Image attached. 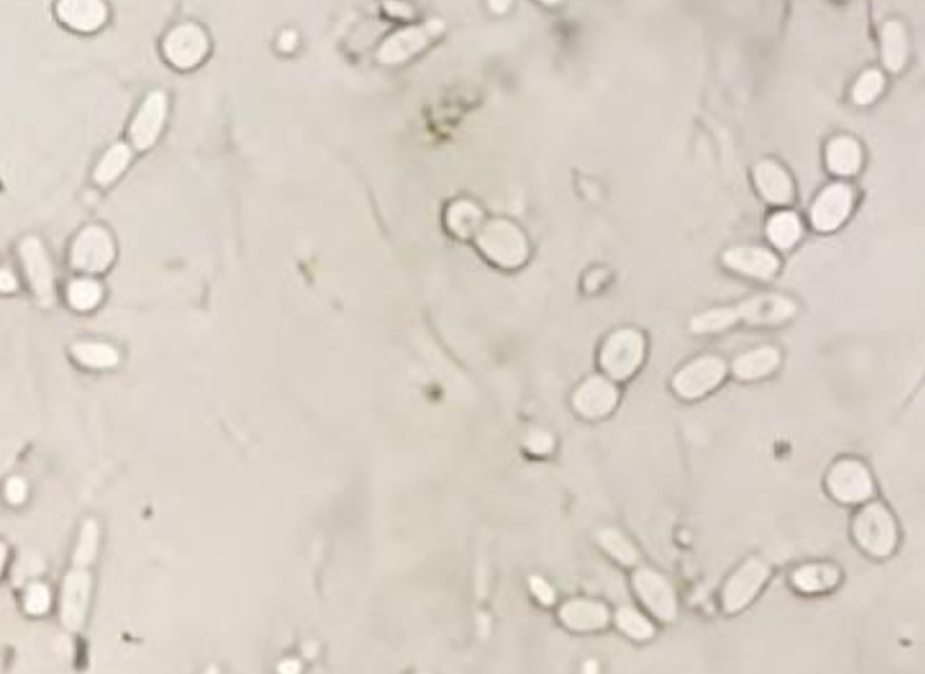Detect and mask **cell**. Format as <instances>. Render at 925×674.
Wrapping results in <instances>:
<instances>
[{"instance_id":"obj_1","label":"cell","mask_w":925,"mask_h":674,"mask_svg":"<svg viewBox=\"0 0 925 674\" xmlns=\"http://www.w3.org/2000/svg\"><path fill=\"white\" fill-rule=\"evenodd\" d=\"M855 543L872 558H886L895 551L898 529L895 517L883 503H867L852 522Z\"/></svg>"},{"instance_id":"obj_2","label":"cell","mask_w":925,"mask_h":674,"mask_svg":"<svg viewBox=\"0 0 925 674\" xmlns=\"http://www.w3.org/2000/svg\"><path fill=\"white\" fill-rule=\"evenodd\" d=\"M476 242L491 262L505 269H515L527 261L529 245L519 226L507 219H493L479 230Z\"/></svg>"},{"instance_id":"obj_3","label":"cell","mask_w":925,"mask_h":674,"mask_svg":"<svg viewBox=\"0 0 925 674\" xmlns=\"http://www.w3.org/2000/svg\"><path fill=\"white\" fill-rule=\"evenodd\" d=\"M645 358V339L633 329H619L607 337L602 346L601 360L604 372L614 380L630 379Z\"/></svg>"},{"instance_id":"obj_4","label":"cell","mask_w":925,"mask_h":674,"mask_svg":"<svg viewBox=\"0 0 925 674\" xmlns=\"http://www.w3.org/2000/svg\"><path fill=\"white\" fill-rule=\"evenodd\" d=\"M826 488L837 502L857 505L866 503L874 495V479L861 461L842 459L828 471Z\"/></svg>"},{"instance_id":"obj_5","label":"cell","mask_w":925,"mask_h":674,"mask_svg":"<svg viewBox=\"0 0 925 674\" xmlns=\"http://www.w3.org/2000/svg\"><path fill=\"white\" fill-rule=\"evenodd\" d=\"M725 373V361L720 360L719 356H700L676 373L672 387L679 397L695 401L715 391L725 379Z\"/></svg>"},{"instance_id":"obj_6","label":"cell","mask_w":925,"mask_h":674,"mask_svg":"<svg viewBox=\"0 0 925 674\" xmlns=\"http://www.w3.org/2000/svg\"><path fill=\"white\" fill-rule=\"evenodd\" d=\"M770 579V568L758 558H751L737 568L722 589V608L727 613H739L755 601Z\"/></svg>"},{"instance_id":"obj_7","label":"cell","mask_w":925,"mask_h":674,"mask_svg":"<svg viewBox=\"0 0 925 674\" xmlns=\"http://www.w3.org/2000/svg\"><path fill=\"white\" fill-rule=\"evenodd\" d=\"M115 259L112 237L101 226H88L79 233L72 245L71 261L77 271L98 274L107 269Z\"/></svg>"},{"instance_id":"obj_8","label":"cell","mask_w":925,"mask_h":674,"mask_svg":"<svg viewBox=\"0 0 925 674\" xmlns=\"http://www.w3.org/2000/svg\"><path fill=\"white\" fill-rule=\"evenodd\" d=\"M633 587L638 598L660 621H672L678 613L676 592L662 575L650 568H640L633 575Z\"/></svg>"},{"instance_id":"obj_9","label":"cell","mask_w":925,"mask_h":674,"mask_svg":"<svg viewBox=\"0 0 925 674\" xmlns=\"http://www.w3.org/2000/svg\"><path fill=\"white\" fill-rule=\"evenodd\" d=\"M166 59L178 69H192L207 54V36L197 24L185 23L177 26L166 36Z\"/></svg>"},{"instance_id":"obj_10","label":"cell","mask_w":925,"mask_h":674,"mask_svg":"<svg viewBox=\"0 0 925 674\" xmlns=\"http://www.w3.org/2000/svg\"><path fill=\"white\" fill-rule=\"evenodd\" d=\"M19 255L38 302L50 305L54 300V269L42 242L38 238H26L19 247Z\"/></svg>"},{"instance_id":"obj_11","label":"cell","mask_w":925,"mask_h":674,"mask_svg":"<svg viewBox=\"0 0 925 674\" xmlns=\"http://www.w3.org/2000/svg\"><path fill=\"white\" fill-rule=\"evenodd\" d=\"M854 206V194L847 185H830L819 194L811 209V221L818 231L837 230L849 218Z\"/></svg>"},{"instance_id":"obj_12","label":"cell","mask_w":925,"mask_h":674,"mask_svg":"<svg viewBox=\"0 0 925 674\" xmlns=\"http://www.w3.org/2000/svg\"><path fill=\"white\" fill-rule=\"evenodd\" d=\"M91 592V575L84 568L76 567L67 575L60 598V618L65 628L79 630L83 627L84 616L89 604Z\"/></svg>"},{"instance_id":"obj_13","label":"cell","mask_w":925,"mask_h":674,"mask_svg":"<svg viewBox=\"0 0 925 674\" xmlns=\"http://www.w3.org/2000/svg\"><path fill=\"white\" fill-rule=\"evenodd\" d=\"M618 404V389L602 377H590L573 394V408L587 420H601Z\"/></svg>"},{"instance_id":"obj_14","label":"cell","mask_w":925,"mask_h":674,"mask_svg":"<svg viewBox=\"0 0 925 674\" xmlns=\"http://www.w3.org/2000/svg\"><path fill=\"white\" fill-rule=\"evenodd\" d=\"M166 107V95L161 91H154L144 100L136 119L130 125V141L134 148L144 151L153 146L165 124Z\"/></svg>"},{"instance_id":"obj_15","label":"cell","mask_w":925,"mask_h":674,"mask_svg":"<svg viewBox=\"0 0 925 674\" xmlns=\"http://www.w3.org/2000/svg\"><path fill=\"white\" fill-rule=\"evenodd\" d=\"M737 312L751 326H777L796 314V305L784 296L763 295L741 303Z\"/></svg>"},{"instance_id":"obj_16","label":"cell","mask_w":925,"mask_h":674,"mask_svg":"<svg viewBox=\"0 0 925 674\" xmlns=\"http://www.w3.org/2000/svg\"><path fill=\"white\" fill-rule=\"evenodd\" d=\"M722 259L732 271L746 274L749 278H772L780 267L777 257L760 247H736L727 250Z\"/></svg>"},{"instance_id":"obj_17","label":"cell","mask_w":925,"mask_h":674,"mask_svg":"<svg viewBox=\"0 0 925 674\" xmlns=\"http://www.w3.org/2000/svg\"><path fill=\"white\" fill-rule=\"evenodd\" d=\"M60 21L77 31H95L107 19V7L98 0H65L57 6Z\"/></svg>"},{"instance_id":"obj_18","label":"cell","mask_w":925,"mask_h":674,"mask_svg":"<svg viewBox=\"0 0 925 674\" xmlns=\"http://www.w3.org/2000/svg\"><path fill=\"white\" fill-rule=\"evenodd\" d=\"M426 42H428V36L423 28H418V26L404 28L385 40L378 50V60L387 66L402 64L407 59H411L413 55L419 54L426 47Z\"/></svg>"},{"instance_id":"obj_19","label":"cell","mask_w":925,"mask_h":674,"mask_svg":"<svg viewBox=\"0 0 925 674\" xmlns=\"http://www.w3.org/2000/svg\"><path fill=\"white\" fill-rule=\"evenodd\" d=\"M560 620L575 632H592L604 628L609 621L606 606L589 599H573L561 608Z\"/></svg>"},{"instance_id":"obj_20","label":"cell","mask_w":925,"mask_h":674,"mask_svg":"<svg viewBox=\"0 0 925 674\" xmlns=\"http://www.w3.org/2000/svg\"><path fill=\"white\" fill-rule=\"evenodd\" d=\"M755 182L761 196L777 206L789 204L794 197L792 180L785 173L784 168L773 161H763L756 166Z\"/></svg>"},{"instance_id":"obj_21","label":"cell","mask_w":925,"mask_h":674,"mask_svg":"<svg viewBox=\"0 0 925 674\" xmlns=\"http://www.w3.org/2000/svg\"><path fill=\"white\" fill-rule=\"evenodd\" d=\"M778 365H780L778 349L773 346H761L736 358L732 365V372L737 379L743 382H755L775 372Z\"/></svg>"},{"instance_id":"obj_22","label":"cell","mask_w":925,"mask_h":674,"mask_svg":"<svg viewBox=\"0 0 925 674\" xmlns=\"http://www.w3.org/2000/svg\"><path fill=\"white\" fill-rule=\"evenodd\" d=\"M838 582H840L838 568L828 563L802 565L792 574V584L797 591L804 592V594L831 591L838 586Z\"/></svg>"},{"instance_id":"obj_23","label":"cell","mask_w":925,"mask_h":674,"mask_svg":"<svg viewBox=\"0 0 925 674\" xmlns=\"http://www.w3.org/2000/svg\"><path fill=\"white\" fill-rule=\"evenodd\" d=\"M861 163V146L852 137H837L828 144L826 165L830 172L837 173L840 177H850L861 168Z\"/></svg>"},{"instance_id":"obj_24","label":"cell","mask_w":925,"mask_h":674,"mask_svg":"<svg viewBox=\"0 0 925 674\" xmlns=\"http://www.w3.org/2000/svg\"><path fill=\"white\" fill-rule=\"evenodd\" d=\"M881 47L886 69L891 72L902 71L908 57L907 33L900 21H888L881 33Z\"/></svg>"},{"instance_id":"obj_25","label":"cell","mask_w":925,"mask_h":674,"mask_svg":"<svg viewBox=\"0 0 925 674\" xmlns=\"http://www.w3.org/2000/svg\"><path fill=\"white\" fill-rule=\"evenodd\" d=\"M483 221V211L471 201H457L448 207L447 225L457 237L469 238L478 235Z\"/></svg>"},{"instance_id":"obj_26","label":"cell","mask_w":925,"mask_h":674,"mask_svg":"<svg viewBox=\"0 0 925 674\" xmlns=\"http://www.w3.org/2000/svg\"><path fill=\"white\" fill-rule=\"evenodd\" d=\"M766 233L775 247L790 249L801 238V221L796 214L789 211L773 214L766 225Z\"/></svg>"},{"instance_id":"obj_27","label":"cell","mask_w":925,"mask_h":674,"mask_svg":"<svg viewBox=\"0 0 925 674\" xmlns=\"http://www.w3.org/2000/svg\"><path fill=\"white\" fill-rule=\"evenodd\" d=\"M130 149L125 144H115L108 153L101 158L100 165L96 166L95 182L100 185H108L115 182L120 173H124L125 168L130 163Z\"/></svg>"},{"instance_id":"obj_28","label":"cell","mask_w":925,"mask_h":674,"mask_svg":"<svg viewBox=\"0 0 925 674\" xmlns=\"http://www.w3.org/2000/svg\"><path fill=\"white\" fill-rule=\"evenodd\" d=\"M72 355L81 365L88 368H113L118 363V353L112 346L98 343H79L72 348Z\"/></svg>"},{"instance_id":"obj_29","label":"cell","mask_w":925,"mask_h":674,"mask_svg":"<svg viewBox=\"0 0 925 674\" xmlns=\"http://www.w3.org/2000/svg\"><path fill=\"white\" fill-rule=\"evenodd\" d=\"M599 543L609 555L613 556L614 560H618L623 565H633V563L638 562L637 548L630 543V539H626L616 529H604V531H601L599 533Z\"/></svg>"},{"instance_id":"obj_30","label":"cell","mask_w":925,"mask_h":674,"mask_svg":"<svg viewBox=\"0 0 925 674\" xmlns=\"http://www.w3.org/2000/svg\"><path fill=\"white\" fill-rule=\"evenodd\" d=\"M739 320L737 307L732 308H713L705 314L698 315L693 319L691 329L698 334H708V332L724 331L727 327L734 326Z\"/></svg>"},{"instance_id":"obj_31","label":"cell","mask_w":925,"mask_h":674,"mask_svg":"<svg viewBox=\"0 0 925 674\" xmlns=\"http://www.w3.org/2000/svg\"><path fill=\"white\" fill-rule=\"evenodd\" d=\"M101 296H103V291H101L100 284L91 279H76L72 281L67 290L69 303L79 312H88L91 308H95L101 302Z\"/></svg>"},{"instance_id":"obj_32","label":"cell","mask_w":925,"mask_h":674,"mask_svg":"<svg viewBox=\"0 0 925 674\" xmlns=\"http://www.w3.org/2000/svg\"><path fill=\"white\" fill-rule=\"evenodd\" d=\"M616 623L631 639L649 640L654 637V625L642 613H638L637 609H619Z\"/></svg>"},{"instance_id":"obj_33","label":"cell","mask_w":925,"mask_h":674,"mask_svg":"<svg viewBox=\"0 0 925 674\" xmlns=\"http://www.w3.org/2000/svg\"><path fill=\"white\" fill-rule=\"evenodd\" d=\"M98 548V524L95 521H88L83 526L79 544H77L76 553H74V565L76 567L86 568L89 563H93Z\"/></svg>"},{"instance_id":"obj_34","label":"cell","mask_w":925,"mask_h":674,"mask_svg":"<svg viewBox=\"0 0 925 674\" xmlns=\"http://www.w3.org/2000/svg\"><path fill=\"white\" fill-rule=\"evenodd\" d=\"M884 79L879 71H867L855 83L852 98L857 105H869L883 91Z\"/></svg>"},{"instance_id":"obj_35","label":"cell","mask_w":925,"mask_h":674,"mask_svg":"<svg viewBox=\"0 0 925 674\" xmlns=\"http://www.w3.org/2000/svg\"><path fill=\"white\" fill-rule=\"evenodd\" d=\"M24 608L30 615H43L50 608V591L43 584L28 587L24 596Z\"/></svg>"},{"instance_id":"obj_36","label":"cell","mask_w":925,"mask_h":674,"mask_svg":"<svg viewBox=\"0 0 925 674\" xmlns=\"http://www.w3.org/2000/svg\"><path fill=\"white\" fill-rule=\"evenodd\" d=\"M527 447L534 454H539V456H544V454H549L554 447V438L549 435L548 432H541V430H536L532 432L527 438Z\"/></svg>"},{"instance_id":"obj_37","label":"cell","mask_w":925,"mask_h":674,"mask_svg":"<svg viewBox=\"0 0 925 674\" xmlns=\"http://www.w3.org/2000/svg\"><path fill=\"white\" fill-rule=\"evenodd\" d=\"M531 591L534 592L537 601L541 604H553L556 601V596H554L553 587L549 586L546 580L541 579V577H532L531 579Z\"/></svg>"},{"instance_id":"obj_38","label":"cell","mask_w":925,"mask_h":674,"mask_svg":"<svg viewBox=\"0 0 925 674\" xmlns=\"http://www.w3.org/2000/svg\"><path fill=\"white\" fill-rule=\"evenodd\" d=\"M6 495L9 502L19 505V503L24 502V498L28 495V486L21 478L9 479L6 486Z\"/></svg>"},{"instance_id":"obj_39","label":"cell","mask_w":925,"mask_h":674,"mask_svg":"<svg viewBox=\"0 0 925 674\" xmlns=\"http://www.w3.org/2000/svg\"><path fill=\"white\" fill-rule=\"evenodd\" d=\"M296 43H298V38H296L293 31H286V33H283L281 38H279V48H281L283 52H291V50L296 47Z\"/></svg>"},{"instance_id":"obj_40","label":"cell","mask_w":925,"mask_h":674,"mask_svg":"<svg viewBox=\"0 0 925 674\" xmlns=\"http://www.w3.org/2000/svg\"><path fill=\"white\" fill-rule=\"evenodd\" d=\"M0 278H2L0 288H2L4 293H11V291H14L16 288H18V281H16V278L12 276V272L7 271V269L2 271V276H0Z\"/></svg>"},{"instance_id":"obj_41","label":"cell","mask_w":925,"mask_h":674,"mask_svg":"<svg viewBox=\"0 0 925 674\" xmlns=\"http://www.w3.org/2000/svg\"><path fill=\"white\" fill-rule=\"evenodd\" d=\"M300 669H301L300 663H298V661H293V659H289V661H284V663H281V666H279V671H281V673H286V674L298 673Z\"/></svg>"}]
</instances>
